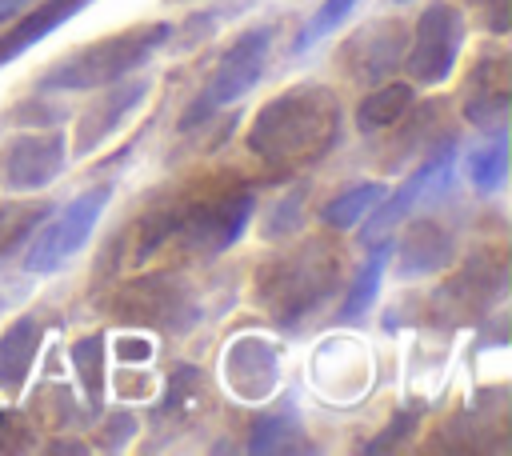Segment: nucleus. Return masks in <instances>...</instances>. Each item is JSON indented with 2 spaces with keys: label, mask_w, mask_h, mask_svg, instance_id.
<instances>
[{
  "label": "nucleus",
  "mask_w": 512,
  "mask_h": 456,
  "mask_svg": "<svg viewBox=\"0 0 512 456\" xmlns=\"http://www.w3.org/2000/svg\"><path fill=\"white\" fill-rule=\"evenodd\" d=\"M340 136V104L320 84H296L280 96H272L252 128H248V152L260 156L268 168L296 172L304 164H316L328 156V148Z\"/></svg>",
  "instance_id": "1"
},
{
  "label": "nucleus",
  "mask_w": 512,
  "mask_h": 456,
  "mask_svg": "<svg viewBox=\"0 0 512 456\" xmlns=\"http://www.w3.org/2000/svg\"><path fill=\"white\" fill-rule=\"evenodd\" d=\"M172 36V24L168 20H156V24H144V28H132V32H116V36H104L88 48H76L72 56L56 60L40 80L36 88L40 92H84V88H104L112 80H128L140 64H148Z\"/></svg>",
  "instance_id": "2"
},
{
  "label": "nucleus",
  "mask_w": 512,
  "mask_h": 456,
  "mask_svg": "<svg viewBox=\"0 0 512 456\" xmlns=\"http://www.w3.org/2000/svg\"><path fill=\"white\" fill-rule=\"evenodd\" d=\"M268 52H272V28L260 24V28L240 32V36L228 44V52L220 56V64L212 68V76L204 80L200 96L184 108L180 128H192V124L208 120L212 112L236 104V100L264 76V68H268Z\"/></svg>",
  "instance_id": "3"
},
{
  "label": "nucleus",
  "mask_w": 512,
  "mask_h": 456,
  "mask_svg": "<svg viewBox=\"0 0 512 456\" xmlns=\"http://www.w3.org/2000/svg\"><path fill=\"white\" fill-rule=\"evenodd\" d=\"M108 200H112V184H92L88 192H80L76 200H68L60 212L52 208L56 216H48L40 224V232L32 236V244L24 252V272L44 276V272L60 268L64 260H72L84 248V240L96 228V220L108 208Z\"/></svg>",
  "instance_id": "4"
},
{
  "label": "nucleus",
  "mask_w": 512,
  "mask_h": 456,
  "mask_svg": "<svg viewBox=\"0 0 512 456\" xmlns=\"http://www.w3.org/2000/svg\"><path fill=\"white\" fill-rule=\"evenodd\" d=\"M328 288H332V256L320 244H308L268 268L264 300L276 312V320L296 324L304 312H312V304L328 296Z\"/></svg>",
  "instance_id": "5"
},
{
  "label": "nucleus",
  "mask_w": 512,
  "mask_h": 456,
  "mask_svg": "<svg viewBox=\"0 0 512 456\" xmlns=\"http://www.w3.org/2000/svg\"><path fill=\"white\" fill-rule=\"evenodd\" d=\"M464 48V16L452 0H428L416 16V32L408 40V72L416 84H444Z\"/></svg>",
  "instance_id": "6"
},
{
  "label": "nucleus",
  "mask_w": 512,
  "mask_h": 456,
  "mask_svg": "<svg viewBox=\"0 0 512 456\" xmlns=\"http://www.w3.org/2000/svg\"><path fill=\"white\" fill-rule=\"evenodd\" d=\"M452 168H456V148L452 144H444V148H436L392 196L384 192L380 196V204L360 220L364 224V240L372 244V240H380V236H388L408 212H416V204H424V200H436L440 192H448V184H452Z\"/></svg>",
  "instance_id": "7"
},
{
  "label": "nucleus",
  "mask_w": 512,
  "mask_h": 456,
  "mask_svg": "<svg viewBox=\"0 0 512 456\" xmlns=\"http://www.w3.org/2000/svg\"><path fill=\"white\" fill-rule=\"evenodd\" d=\"M64 132H24L16 140L4 144V156H0V180L8 192H36V188H48L64 164H68V152H64Z\"/></svg>",
  "instance_id": "8"
},
{
  "label": "nucleus",
  "mask_w": 512,
  "mask_h": 456,
  "mask_svg": "<svg viewBox=\"0 0 512 456\" xmlns=\"http://www.w3.org/2000/svg\"><path fill=\"white\" fill-rule=\"evenodd\" d=\"M252 212H256V196L252 192H236V196H224L216 204H204V208L188 212V220L180 224L184 244L204 252V256H220L244 236Z\"/></svg>",
  "instance_id": "9"
},
{
  "label": "nucleus",
  "mask_w": 512,
  "mask_h": 456,
  "mask_svg": "<svg viewBox=\"0 0 512 456\" xmlns=\"http://www.w3.org/2000/svg\"><path fill=\"white\" fill-rule=\"evenodd\" d=\"M396 52H404V24L400 20H376L344 44V60H348L352 76H360L368 84H380L384 72H392L400 64Z\"/></svg>",
  "instance_id": "10"
},
{
  "label": "nucleus",
  "mask_w": 512,
  "mask_h": 456,
  "mask_svg": "<svg viewBox=\"0 0 512 456\" xmlns=\"http://www.w3.org/2000/svg\"><path fill=\"white\" fill-rule=\"evenodd\" d=\"M92 0H40L32 12H24L20 20H12L0 32V68L20 60L32 44H40L48 32H56L60 24H68L76 12H84Z\"/></svg>",
  "instance_id": "11"
},
{
  "label": "nucleus",
  "mask_w": 512,
  "mask_h": 456,
  "mask_svg": "<svg viewBox=\"0 0 512 456\" xmlns=\"http://www.w3.org/2000/svg\"><path fill=\"white\" fill-rule=\"evenodd\" d=\"M104 88H108V92L100 96V108L92 104V108L84 112V120H80V132H76V156H88L92 148H100V140H104L112 128H120L124 116L148 96V80H128V84L112 80V84H104Z\"/></svg>",
  "instance_id": "12"
},
{
  "label": "nucleus",
  "mask_w": 512,
  "mask_h": 456,
  "mask_svg": "<svg viewBox=\"0 0 512 456\" xmlns=\"http://www.w3.org/2000/svg\"><path fill=\"white\" fill-rule=\"evenodd\" d=\"M40 320L36 316H16L4 332H0V388L8 396H16L32 372L36 348H40Z\"/></svg>",
  "instance_id": "13"
},
{
  "label": "nucleus",
  "mask_w": 512,
  "mask_h": 456,
  "mask_svg": "<svg viewBox=\"0 0 512 456\" xmlns=\"http://www.w3.org/2000/svg\"><path fill=\"white\" fill-rule=\"evenodd\" d=\"M472 88H480V100L468 96V120L480 124V128L504 132V112H508V68H504V56H488L476 68Z\"/></svg>",
  "instance_id": "14"
},
{
  "label": "nucleus",
  "mask_w": 512,
  "mask_h": 456,
  "mask_svg": "<svg viewBox=\"0 0 512 456\" xmlns=\"http://www.w3.org/2000/svg\"><path fill=\"white\" fill-rule=\"evenodd\" d=\"M452 256V236L432 224V220H416L400 244V276H420V272H440Z\"/></svg>",
  "instance_id": "15"
},
{
  "label": "nucleus",
  "mask_w": 512,
  "mask_h": 456,
  "mask_svg": "<svg viewBox=\"0 0 512 456\" xmlns=\"http://www.w3.org/2000/svg\"><path fill=\"white\" fill-rule=\"evenodd\" d=\"M412 100H416V88H412V84H376V88L360 100V108H356V128H360V132L388 128V124H396V120L408 112Z\"/></svg>",
  "instance_id": "16"
},
{
  "label": "nucleus",
  "mask_w": 512,
  "mask_h": 456,
  "mask_svg": "<svg viewBox=\"0 0 512 456\" xmlns=\"http://www.w3.org/2000/svg\"><path fill=\"white\" fill-rule=\"evenodd\" d=\"M388 260H392V240H388V236H384V244H380V240H372V252H368V256H364V264L356 268L352 288H348V296H344V320H356V316H364V312L372 308V300H376V288H380V280H384Z\"/></svg>",
  "instance_id": "17"
},
{
  "label": "nucleus",
  "mask_w": 512,
  "mask_h": 456,
  "mask_svg": "<svg viewBox=\"0 0 512 456\" xmlns=\"http://www.w3.org/2000/svg\"><path fill=\"white\" fill-rule=\"evenodd\" d=\"M384 192H388L384 184H356V188H344L340 196H332V200L320 208V220H324L328 228L348 232V228H356V224L380 204Z\"/></svg>",
  "instance_id": "18"
},
{
  "label": "nucleus",
  "mask_w": 512,
  "mask_h": 456,
  "mask_svg": "<svg viewBox=\"0 0 512 456\" xmlns=\"http://www.w3.org/2000/svg\"><path fill=\"white\" fill-rule=\"evenodd\" d=\"M52 216V208L48 204H40V208H24V204H4L0 208V260L4 256H12L44 220Z\"/></svg>",
  "instance_id": "19"
},
{
  "label": "nucleus",
  "mask_w": 512,
  "mask_h": 456,
  "mask_svg": "<svg viewBox=\"0 0 512 456\" xmlns=\"http://www.w3.org/2000/svg\"><path fill=\"white\" fill-rule=\"evenodd\" d=\"M504 176H508V144H504V132H500L488 148H476L468 156V180H472L476 192L488 196V192H496L504 184Z\"/></svg>",
  "instance_id": "20"
},
{
  "label": "nucleus",
  "mask_w": 512,
  "mask_h": 456,
  "mask_svg": "<svg viewBox=\"0 0 512 456\" xmlns=\"http://www.w3.org/2000/svg\"><path fill=\"white\" fill-rule=\"evenodd\" d=\"M360 0H324L320 8H316V16L304 24V32L296 36V44H292V52H308L316 40H324L328 32H336L348 16H352V8H356Z\"/></svg>",
  "instance_id": "21"
},
{
  "label": "nucleus",
  "mask_w": 512,
  "mask_h": 456,
  "mask_svg": "<svg viewBox=\"0 0 512 456\" xmlns=\"http://www.w3.org/2000/svg\"><path fill=\"white\" fill-rule=\"evenodd\" d=\"M288 432H296V416L292 412H272V416H260L256 428H252V440L248 448L252 452H276L288 444Z\"/></svg>",
  "instance_id": "22"
},
{
  "label": "nucleus",
  "mask_w": 512,
  "mask_h": 456,
  "mask_svg": "<svg viewBox=\"0 0 512 456\" xmlns=\"http://www.w3.org/2000/svg\"><path fill=\"white\" fill-rule=\"evenodd\" d=\"M72 364L88 388L92 400H100V336H84L76 348H72Z\"/></svg>",
  "instance_id": "23"
},
{
  "label": "nucleus",
  "mask_w": 512,
  "mask_h": 456,
  "mask_svg": "<svg viewBox=\"0 0 512 456\" xmlns=\"http://www.w3.org/2000/svg\"><path fill=\"white\" fill-rule=\"evenodd\" d=\"M304 192H308V184H296L280 204H276V220H268L264 224V236L268 240H276V236H288L296 224H300V204H304Z\"/></svg>",
  "instance_id": "24"
},
{
  "label": "nucleus",
  "mask_w": 512,
  "mask_h": 456,
  "mask_svg": "<svg viewBox=\"0 0 512 456\" xmlns=\"http://www.w3.org/2000/svg\"><path fill=\"white\" fill-rule=\"evenodd\" d=\"M480 8H488L492 32H504L508 28V0H480Z\"/></svg>",
  "instance_id": "25"
},
{
  "label": "nucleus",
  "mask_w": 512,
  "mask_h": 456,
  "mask_svg": "<svg viewBox=\"0 0 512 456\" xmlns=\"http://www.w3.org/2000/svg\"><path fill=\"white\" fill-rule=\"evenodd\" d=\"M412 424H416L412 416H396V424H392L388 432H380V440H372V444H368V452H376V448H384V444L400 440V432H404V428H412Z\"/></svg>",
  "instance_id": "26"
},
{
  "label": "nucleus",
  "mask_w": 512,
  "mask_h": 456,
  "mask_svg": "<svg viewBox=\"0 0 512 456\" xmlns=\"http://www.w3.org/2000/svg\"><path fill=\"white\" fill-rule=\"evenodd\" d=\"M8 436H16V412H0V452H8L12 448V440Z\"/></svg>",
  "instance_id": "27"
},
{
  "label": "nucleus",
  "mask_w": 512,
  "mask_h": 456,
  "mask_svg": "<svg viewBox=\"0 0 512 456\" xmlns=\"http://www.w3.org/2000/svg\"><path fill=\"white\" fill-rule=\"evenodd\" d=\"M28 0H0V20H8V16H16L20 8H24Z\"/></svg>",
  "instance_id": "28"
}]
</instances>
